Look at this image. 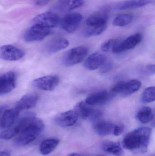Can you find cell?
I'll list each match as a JSON object with an SVG mask.
<instances>
[{
    "label": "cell",
    "instance_id": "1",
    "mask_svg": "<svg viewBox=\"0 0 155 156\" xmlns=\"http://www.w3.org/2000/svg\"><path fill=\"white\" fill-rule=\"evenodd\" d=\"M16 126L19 133L15 143L19 146H25L34 141L44 129L45 125L41 119L33 114H29L20 119Z\"/></svg>",
    "mask_w": 155,
    "mask_h": 156
},
{
    "label": "cell",
    "instance_id": "2",
    "mask_svg": "<svg viewBox=\"0 0 155 156\" xmlns=\"http://www.w3.org/2000/svg\"><path fill=\"white\" fill-rule=\"evenodd\" d=\"M149 127H139L128 133L123 141L124 148L137 154L146 153L148 149L151 135Z\"/></svg>",
    "mask_w": 155,
    "mask_h": 156
},
{
    "label": "cell",
    "instance_id": "3",
    "mask_svg": "<svg viewBox=\"0 0 155 156\" xmlns=\"http://www.w3.org/2000/svg\"><path fill=\"white\" fill-rule=\"evenodd\" d=\"M89 49L85 46L76 47L66 51L62 57V63L66 67L81 63L88 55Z\"/></svg>",
    "mask_w": 155,
    "mask_h": 156
},
{
    "label": "cell",
    "instance_id": "4",
    "mask_svg": "<svg viewBox=\"0 0 155 156\" xmlns=\"http://www.w3.org/2000/svg\"><path fill=\"white\" fill-rule=\"evenodd\" d=\"M50 28L37 24H33L25 33L24 38L26 42H34L43 40L49 35Z\"/></svg>",
    "mask_w": 155,
    "mask_h": 156
},
{
    "label": "cell",
    "instance_id": "5",
    "mask_svg": "<svg viewBox=\"0 0 155 156\" xmlns=\"http://www.w3.org/2000/svg\"><path fill=\"white\" fill-rule=\"evenodd\" d=\"M59 16L53 12H45L36 16L33 20L34 24L39 25L47 28L56 26L60 23Z\"/></svg>",
    "mask_w": 155,
    "mask_h": 156
},
{
    "label": "cell",
    "instance_id": "6",
    "mask_svg": "<svg viewBox=\"0 0 155 156\" xmlns=\"http://www.w3.org/2000/svg\"><path fill=\"white\" fill-rule=\"evenodd\" d=\"M82 15L79 13H71L65 16L60 20L61 26L67 33H72L76 31L82 22Z\"/></svg>",
    "mask_w": 155,
    "mask_h": 156
},
{
    "label": "cell",
    "instance_id": "7",
    "mask_svg": "<svg viewBox=\"0 0 155 156\" xmlns=\"http://www.w3.org/2000/svg\"><path fill=\"white\" fill-rule=\"evenodd\" d=\"M143 39V36L140 33H136L128 37L122 42H118L112 48L114 53H121L134 48L140 44Z\"/></svg>",
    "mask_w": 155,
    "mask_h": 156
},
{
    "label": "cell",
    "instance_id": "8",
    "mask_svg": "<svg viewBox=\"0 0 155 156\" xmlns=\"http://www.w3.org/2000/svg\"><path fill=\"white\" fill-rule=\"evenodd\" d=\"M25 52L22 49L11 45L0 47V59L9 61L20 60L23 57Z\"/></svg>",
    "mask_w": 155,
    "mask_h": 156
},
{
    "label": "cell",
    "instance_id": "9",
    "mask_svg": "<svg viewBox=\"0 0 155 156\" xmlns=\"http://www.w3.org/2000/svg\"><path fill=\"white\" fill-rule=\"evenodd\" d=\"M84 102H80L75 107V111L81 118L91 121L97 120L102 115L101 111L93 109Z\"/></svg>",
    "mask_w": 155,
    "mask_h": 156
},
{
    "label": "cell",
    "instance_id": "10",
    "mask_svg": "<svg viewBox=\"0 0 155 156\" xmlns=\"http://www.w3.org/2000/svg\"><path fill=\"white\" fill-rule=\"evenodd\" d=\"M60 79L56 76H47L34 80V87L44 91H52L59 84Z\"/></svg>",
    "mask_w": 155,
    "mask_h": 156
},
{
    "label": "cell",
    "instance_id": "11",
    "mask_svg": "<svg viewBox=\"0 0 155 156\" xmlns=\"http://www.w3.org/2000/svg\"><path fill=\"white\" fill-rule=\"evenodd\" d=\"M16 75L13 71H8L0 75V96L12 91L15 88Z\"/></svg>",
    "mask_w": 155,
    "mask_h": 156
},
{
    "label": "cell",
    "instance_id": "12",
    "mask_svg": "<svg viewBox=\"0 0 155 156\" xmlns=\"http://www.w3.org/2000/svg\"><path fill=\"white\" fill-rule=\"evenodd\" d=\"M78 118V115L75 111H68L57 115L55 119V122L61 127H69L74 125Z\"/></svg>",
    "mask_w": 155,
    "mask_h": 156
},
{
    "label": "cell",
    "instance_id": "13",
    "mask_svg": "<svg viewBox=\"0 0 155 156\" xmlns=\"http://www.w3.org/2000/svg\"><path fill=\"white\" fill-rule=\"evenodd\" d=\"M20 112L15 107L5 109L0 118V128L6 129L12 127L18 118Z\"/></svg>",
    "mask_w": 155,
    "mask_h": 156
},
{
    "label": "cell",
    "instance_id": "14",
    "mask_svg": "<svg viewBox=\"0 0 155 156\" xmlns=\"http://www.w3.org/2000/svg\"><path fill=\"white\" fill-rule=\"evenodd\" d=\"M69 44V41L64 37H56L45 44L44 50L48 54H53L66 48Z\"/></svg>",
    "mask_w": 155,
    "mask_h": 156
},
{
    "label": "cell",
    "instance_id": "15",
    "mask_svg": "<svg viewBox=\"0 0 155 156\" xmlns=\"http://www.w3.org/2000/svg\"><path fill=\"white\" fill-rule=\"evenodd\" d=\"M39 100V95L35 93H31L23 96L16 103L15 107L21 112L34 107Z\"/></svg>",
    "mask_w": 155,
    "mask_h": 156
},
{
    "label": "cell",
    "instance_id": "16",
    "mask_svg": "<svg viewBox=\"0 0 155 156\" xmlns=\"http://www.w3.org/2000/svg\"><path fill=\"white\" fill-rule=\"evenodd\" d=\"M106 60V57L103 54L96 52L87 58L84 63V66L88 70H96L101 67Z\"/></svg>",
    "mask_w": 155,
    "mask_h": 156
},
{
    "label": "cell",
    "instance_id": "17",
    "mask_svg": "<svg viewBox=\"0 0 155 156\" xmlns=\"http://www.w3.org/2000/svg\"><path fill=\"white\" fill-rule=\"evenodd\" d=\"M110 96L111 95L106 91H100L89 95L86 100L85 102L89 105H101L107 102Z\"/></svg>",
    "mask_w": 155,
    "mask_h": 156
},
{
    "label": "cell",
    "instance_id": "18",
    "mask_svg": "<svg viewBox=\"0 0 155 156\" xmlns=\"http://www.w3.org/2000/svg\"><path fill=\"white\" fill-rule=\"evenodd\" d=\"M115 125L113 123L106 121H98L95 123L94 130L100 136H106L113 133Z\"/></svg>",
    "mask_w": 155,
    "mask_h": 156
},
{
    "label": "cell",
    "instance_id": "19",
    "mask_svg": "<svg viewBox=\"0 0 155 156\" xmlns=\"http://www.w3.org/2000/svg\"><path fill=\"white\" fill-rule=\"evenodd\" d=\"M103 151L116 156H123L124 154L123 150L120 143L113 141H106L102 144Z\"/></svg>",
    "mask_w": 155,
    "mask_h": 156
},
{
    "label": "cell",
    "instance_id": "20",
    "mask_svg": "<svg viewBox=\"0 0 155 156\" xmlns=\"http://www.w3.org/2000/svg\"><path fill=\"white\" fill-rule=\"evenodd\" d=\"M108 12L103 10L96 14L93 15L87 18L86 23L87 26L99 25L107 23Z\"/></svg>",
    "mask_w": 155,
    "mask_h": 156
},
{
    "label": "cell",
    "instance_id": "21",
    "mask_svg": "<svg viewBox=\"0 0 155 156\" xmlns=\"http://www.w3.org/2000/svg\"><path fill=\"white\" fill-rule=\"evenodd\" d=\"M149 0H126L118 3L116 5L118 10H123L141 7L149 4Z\"/></svg>",
    "mask_w": 155,
    "mask_h": 156
},
{
    "label": "cell",
    "instance_id": "22",
    "mask_svg": "<svg viewBox=\"0 0 155 156\" xmlns=\"http://www.w3.org/2000/svg\"><path fill=\"white\" fill-rule=\"evenodd\" d=\"M83 0H58L57 8L61 11L67 12L83 5Z\"/></svg>",
    "mask_w": 155,
    "mask_h": 156
},
{
    "label": "cell",
    "instance_id": "23",
    "mask_svg": "<svg viewBox=\"0 0 155 156\" xmlns=\"http://www.w3.org/2000/svg\"><path fill=\"white\" fill-rule=\"evenodd\" d=\"M59 143V140L55 138L44 140L40 145V153L43 155H46L51 154L55 149Z\"/></svg>",
    "mask_w": 155,
    "mask_h": 156
},
{
    "label": "cell",
    "instance_id": "24",
    "mask_svg": "<svg viewBox=\"0 0 155 156\" xmlns=\"http://www.w3.org/2000/svg\"><path fill=\"white\" fill-rule=\"evenodd\" d=\"M136 117L137 120L142 123H149L153 118L152 109L148 106L143 107L138 111Z\"/></svg>",
    "mask_w": 155,
    "mask_h": 156
},
{
    "label": "cell",
    "instance_id": "25",
    "mask_svg": "<svg viewBox=\"0 0 155 156\" xmlns=\"http://www.w3.org/2000/svg\"><path fill=\"white\" fill-rule=\"evenodd\" d=\"M107 23L99 25L87 26L85 30V36L86 37L99 35L107 28Z\"/></svg>",
    "mask_w": 155,
    "mask_h": 156
},
{
    "label": "cell",
    "instance_id": "26",
    "mask_svg": "<svg viewBox=\"0 0 155 156\" xmlns=\"http://www.w3.org/2000/svg\"><path fill=\"white\" fill-rule=\"evenodd\" d=\"M141 82L138 80H133L125 82L123 94L125 95L132 94L138 91L141 86Z\"/></svg>",
    "mask_w": 155,
    "mask_h": 156
},
{
    "label": "cell",
    "instance_id": "27",
    "mask_svg": "<svg viewBox=\"0 0 155 156\" xmlns=\"http://www.w3.org/2000/svg\"><path fill=\"white\" fill-rule=\"evenodd\" d=\"M133 16L130 14H122L116 16L113 22L114 26L124 27L129 24L133 20Z\"/></svg>",
    "mask_w": 155,
    "mask_h": 156
},
{
    "label": "cell",
    "instance_id": "28",
    "mask_svg": "<svg viewBox=\"0 0 155 156\" xmlns=\"http://www.w3.org/2000/svg\"><path fill=\"white\" fill-rule=\"evenodd\" d=\"M19 129L16 126L9 127L0 132V139L3 140H9L18 134Z\"/></svg>",
    "mask_w": 155,
    "mask_h": 156
},
{
    "label": "cell",
    "instance_id": "29",
    "mask_svg": "<svg viewBox=\"0 0 155 156\" xmlns=\"http://www.w3.org/2000/svg\"><path fill=\"white\" fill-rule=\"evenodd\" d=\"M155 88L149 87L146 89L142 94V101L145 103L153 102L155 101Z\"/></svg>",
    "mask_w": 155,
    "mask_h": 156
},
{
    "label": "cell",
    "instance_id": "30",
    "mask_svg": "<svg viewBox=\"0 0 155 156\" xmlns=\"http://www.w3.org/2000/svg\"><path fill=\"white\" fill-rule=\"evenodd\" d=\"M119 42L118 40L114 39H111L106 42H104L101 45V49L105 52H108Z\"/></svg>",
    "mask_w": 155,
    "mask_h": 156
},
{
    "label": "cell",
    "instance_id": "31",
    "mask_svg": "<svg viewBox=\"0 0 155 156\" xmlns=\"http://www.w3.org/2000/svg\"><path fill=\"white\" fill-rule=\"evenodd\" d=\"M101 71L103 73H106L110 71L113 67V64L110 61H106L101 66Z\"/></svg>",
    "mask_w": 155,
    "mask_h": 156
},
{
    "label": "cell",
    "instance_id": "32",
    "mask_svg": "<svg viewBox=\"0 0 155 156\" xmlns=\"http://www.w3.org/2000/svg\"><path fill=\"white\" fill-rule=\"evenodd\" d=\"M125 130V127L123 125H115L113 134L116 136L121 135Z\"/></svg>",
    "mask_w": 155,
    "mask_h": 156
},
{
    "label": "cell",
    "instance_id": "33",
    "mask_svg": "<svg viewBox=\"0 0 155 156\" xmlns=\"http://www.w3.org/2000/svg\"><path fill=\"white\" fill-rule=\"evenodd\" d=\"M51 0H37L35 4L37 5L42 6V5H45L47 4L48 3L50 2Z\"/></svg>",
    "mask_w": 155,
    "mask_h": 156
},
{
    "label": "cell",
    "instance_id": "34",
    "mask_svg": "<svg viewBox=\"0 0 155 156\" xmlns=\"http://www.w3.org/2000/svg\"><path fill=\"white\" fill-rule=\"evenodd\" d=\"M147 70L149 71L153 72V73H155V66L153 65H149L147 66Z\"/></svg>",
    "mask_w": 155,
    "mask_h": 156
},
{
    "label": "cell",
    "instance_id": "35",
    "mask_svg": "<svg viewBox=\"0 0 155 156\" xmlns=\"http://www.w3.org/2000/svg\"><path fill=\"white\" fill-rule=\"evenodd\" d=\"M67 156H105L103 155H84L80 154L73 153V154H70Z\"/></svg>",
    "mask_w": 155,
    "mask_h": 156
},
{
    "label": "cell",
    "instance_id": "36",
    "mask_svg": "<svg viewBox=\"0 0 155 156\" xmlns=\"http://www.w3.org/2000/svg\"><path fill=\"white\" fill-rule=\"evenodd\" d=\"M11 153L7 151H2L0 152V156H10Z\"/></svg>",
    "mask_w": 155,
    "mask_h": 156
},
{
    "label": "cell",
    "instance_id": "37",
    "mask_svg": "<svg viewBox=\"0 0 155 156\" xmlns=\"http://www.w3.org/2000/svg\"><path fill=\"white\" fill-rule=\"evenodd\" d=\"M5 109H6V108H5V106H1L0 107V118H1L3 113Z\"/></svg>",
    "mask_w": 155,
    "mask_h": 156
}]
</instances>
